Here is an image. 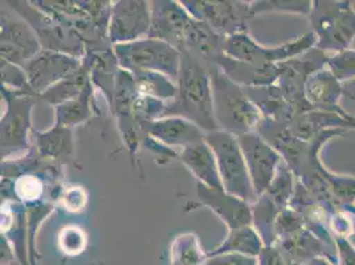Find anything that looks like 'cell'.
<instances>
[{
  "label": "cell",
  "instance_id": "cell-1",
  "mask_svg": "<svg viewBox=\"0 0 355 265\" xmlns=\"http://www.w3.org/2000/svg\"><path fill=\"white\" fill-rule=\"evenodd\" d=\"M175 97L166 103L162 117H180L195 123L205 134L218 130L208 68L191 53L180 52Z\"/></svg>",
  "mask_w": 355,
  "mask_h": 265
},
{
  "label": "cell",
  "instance_id": "cell-2",
  "mask_svg": "<svg viewBox=\"0 0 355 265\" xmlns=\"http://www.w3.org/2000/svg\"><path fill=\"white\" fill-rule=\"evenodd\" d=\"M212 110L218 130L234 137L256 132L263 116L248 99L244 88L232 83L212 62H207Z\"/></svg>",
  "mask_w": 355,
  "mask_h": 265
},
{
  "label": "cell",
  "instance_id": "cell-3",
  "mask_svg": "<svg viewBox=\"0 0 355 265\" xmlns=\"http://www.w3.org/2000/svg\"><path fill=\"white\" fill-rule=\"evenodd\" d=\"M6 110L0 117V163L17 160L31 150L32 109L36 97L26 92L0 88Z\"/></svg>",
  "mask_w": 355,
  "mask_h": 265
},
{
  "label": "cell",
  "instance_id": "cell-4",
  "mask_svg": "<svg viewBox=\"0 0 355 265\" xmlns=\"http://www.w3.org/2000/svg\"><path fill=\"white\" fill-rule=\"evenodd\" d=\"M311 32L321 52H342L350 49L354 40V11L350 1H311Z\"/></svg>",
  "mask_w": 355,
  "mask_h": 265
},
{
  "label": "cell",
  "instance_id": "cell-5",
  "mask_svg": "<svg viewBox=\"0 0 355 265\" xmlns=\"http://www.w3.org/2000/svg\"><path fill=\"white\" fill-rule=\"evenodd\" d=\"M7 4L27 22L42 49L65 53L77 59L85 58V44L71 26L42 11L32 1H8Z\"/></svg>",
  "mask_w": 355,
  "mask_h": 265
},
{
  "label": "cell",
  "instance_id": "cell-6",
  "mask_svg": "<svg viewBox=\"0 0 355 265\" xmlns=\"http://www.w3.org/2000/svg\"><path fill=\"white\" fill-rule=\"evenodd\" d=\"M113 56L122 71L157 72L177 80L180 52L164 42L145 37L132 43L113 45Z\"/></svg>",
  "mask_w": 355,
  "mask_h": 265
},
{
  "label": "cell",
  "instance_id": "cell-7",
  "mask_svg": "<svg viewBox=\"0 0 355 265\" xmlns=\"http://www.w3.org/2000/svg\"><path fill=\"white\" fill-rule=\"evenodd\" d=\"M205 142L215 155L223 190L252 205L257 196L252 189L251 179L236 137L215 130L205 134Z\"/></svg>",
  "mask_w": 355,
  "mask_h": 265
},
{
  "label": "cell",
  "instance_id": "cell-8",
  "mask_svg": "<svg viewBox=\"0 0 355 265\" xmlns=\"http://www.w3.org/2000/svg\"><path fill=\"white\" fill-rule=\"evenodd\" d=\"M315 36L306 32L301 37L284 43L279 46H263L247 32H239L225 37L223 53L231 59L250 64H280L286 60L295 59L315 46Z\"/></svg>",
  "mask_w": 355,
  "mask_h": 265
},
{
  "label": "cell",
  "instance_id": "cell-9",
  "mask_svg": "<svg viewBox=\"0 0 355 265\" xmlns=\"http://www.w3.org/2000/svg\"><path fill=\"white\" fill-rule=\"evenodd\" d=\"M179 3L193 19L203 22L223 37L247 32V23L251 19L250 3L214 0H182Z\"/></svg>",
  "mask_w": 355,
  "mask_h": 265
},
{
  "label": "cell",
  "instance_id": "cell-10",
  "mask_svg": "<svg viewBox=\"0 0 355 265\" xmlns=\"http://www.w3.org/2000/svg\"><path fill=\"white\" fill-rule=\"evenodd\" d=\"M326 53L317 48H311L304 55L277 64L279 77L276 87L280 89L286 101L297 114L311 110L304 97V85L311 74L325 68Z\"/></svg>",
  "mask_w": 355,
  "mask_h": 265
},
{
  "label": "cell",
  "instance_id": "cell-11",
  "mask_svg": "<svg viewBox=\"0 0 355 265\" xmlns=\"http://www.w3.org/2000/svg\"><path fill=\"white\" fill-rule=\"evenodd\" d=\"M83 59L40 49L32 59L23 65L28 90L32 96H39L61 80L80 69Z\"/></svg>",
  "mask_w": 355,
  "mask_h": 265
},
{
  "label": "cell",
  "instance_id": "cell-12",
  "mask_svg": "<svg viewBox=\"0 0 355 265\" xmlns=\"http://www.w3.org/2000/svg\"><path fill=\"white\" fill-rule=\"evenodd\" d=\"M150 3L144 0H121L110 6L107 40L110 44L132 43L148 37Z\"/></svg>",
  "mask_w": 355,
  "mask_h": 265
},
{
  "label": "cell",
  "instance_id": "cell-13",
  "mask_svg": "<svg viewBox=\"0 0 355 265\" xmlns=\"http://www.w3.org/2000/svg\"><path fill=\"white\" fill-rule=\"evenodd\" d=\"M236 139L251 179L252 189L256 196H260L266 194L275 177L282 161V155L256 132L243 134Z\"/></svg>",
  "mask_w": 355,
  "mask_h": 265
},
{
  "label": "cell",
  "instance_id": "cell-14",
  "mask_svg": "<svg viewBox=\"0 0 355 265\" xmlns=\"http://www.w3.org/2000/svg\"><path fill=\"white\" fill-rule=\"evenodd\" d=\"M40 49L37 37L27 22L10 7H0V58L23 68Z\"/></svg>",
  "mask_w": 355,
  "mask_h": 265
},
{
  "label": "cell",
  "instance_id": "cell-15",
  "mask_svg": "<svg viewBox=\"0 0 355 265\" xmlns=\"http://www.w3.org/2000/svg\"><path fill=\"white\" fill-rule=\"evenodd\" d=\"M191 20L193 17L187 14L179 1H151L148 37L164 42L182 52L184 36Z\"/></svg>",
  "mask_w": 355,
  "mask_h": 265
},
{
  "label": "cell",
  "instance_id": "cell-16",
  "mask_svg": "<svg viewBox=\"0 0 355 265\" xmlns=\"http://www.w3.org/2000/svg\"><path fill=\"white\" fill-rule=\"evenodd\" d=\"M285 265H302L311 259L324 256L337 264L336 250L329 248L305 227L295 234L279 239L275 246Z\"/></svg>",
  "mask_w": 355,
  "mask_h": 265
},
{
  "label": "cell",
  "instance_id": "cell-17",
  "mask_svg": "<svg viewBox=\"0 0 355 265\" xmlns=\"http://www.w3.org/2000/svg\"><path fill=\"white\" fill-rule=\"evenodd\" d=\"M196 192L200 203L214 211L224 221L228 231L244 225H251V207L247 202L224 190L208 189L199 182L196 186Z\"/></svg>",
  "mask_w": 355,
  "mask_h": 265
},
{
  "label": "cell",
  "instance_id": "cell-18",
  "mask_svg": "<svg viewBox=\"0 0 355 265\" xmlns=\"http://www.w3.org/2000/svg\"><path fill=\"white\" fill-rule=\"evenodd\" d=\"M211 62L215 64L224 76H227L232 83L241 88H260L275 85L279 77L277 64H250L231 59L224 53L214 58Z\"/></svg>",
  "mask_w": 355,
  "mask_h": 265
},
{
  "label": "cell",
  "instance_id": "cell-19",
  "mask_svg": "<svg viewBox=\"0 0 355 265\" xmlns=\"http://www.w3.org/2000/svg\"><path fill=\"white\" fill-rule=\"evenodd\" d=\"M139 130L164 146L187 148L205 139V132L195 123L180 117H161L141 125Z\"/></svg>",
  "mask_w": 355,
  "mask_h": 265
},
{
  "label": "cell",
  "instance_id": "cell-20",
  "mask_svg": "<svg viewBox=\"0 0 355 265\" xmlns=\"http://www.w3.org/2000/svg\"><path fill=\"white\" fill-rule=\"evenodd\" d=\"M342 93V84L326 67L311 74L304 85V97L311 110L349 116L340 106Z\"/></svg>",
  "mask_w": 355,
  "mask_h": 265
},
{
  "label": "cell",
  "instance_id": "cell-21",
  "mask_svg": "<svg viewBox=\"0 0 355 265\" xmlns=\"http://www.w3.org/2000/svg\"><path fill=\"white\" fill-rule=\"evenodd\" d=\"M354 128L353 116H340L337 113L309 110L297 114L286 123V129L297 139L311 142L317 135L329 129H352Z\"/></svg>",
  "mask_w": 355,
  "mask_h": 265
},
{
  "label": "cell",
  "instance_id": "cell-22",
  "mask_svg": "<svg viewBox=\"0 0 355 265\" xmlns=\"http://www.w3.org/2000/svg\"><path fill=\"white\" fill-rule=\"evenodd\" d=\"M31 150L43 161L61 164L73 157V130L53 125L46 132H31Z\"/></svg>",
  "mask_w": 355,
  "mask_h": 265
},
{
  "label": "cell",
  "instance_id": "cell-23",
  "mask_svg": "<svg viewBox=\"0 0 355 265\" xmlns=\"http://www.w3.org/2000/svg\"><path fill=\"white\" fill-rule=\"evenodd\" d=\"M179 158L193 173V177L199 180V183L205 185L208 189L223 190L215 155L205 139L183 148Z\"/></svg>",
  "mask_w": 355,
  "mask_h": 265
},
{
  "label": "cell",
  "instance_id": "cell-24",
  "mask_svg": "<svg viewBox=\"0 0 355 265\" xmlns=\"http://www.w3.org/2000/svg\"><path fill=\"white\" fill-rule=\"evenodd\" d=\"M244 90L264 119L279 123H288L296 116L295 109L286 101L282 90L276 85L244 88Z\"/></svg>",
  "mask_w": 355,
  "mask_h": 265
},
{
  "label": "cell",
  "instance_id": "cell-25",
  "mask_svg": "<svg viewBox=\"0 0 355 265\" xmlns=\"http://www.w3.org/2000/svg\"><path fill=\"white\" fill-rule=\"evenodd\" d=\"M89 80H90V60L88 55H85V58L83 59V64L77 72L61 80L53 87L46 89L42 94L36 96V101H43L55 108L60 103H67L74 97H77L81 93V90L85 88Z\"/></svg>",
  "mask_w": 355,
  "mask_h": 265
},
{
  "label": "cell",
  "instance_id": "cell-26",
  "mask_svg": "<svg viewBox=\"0 0 355 265\" xmlns=\"http://www.w3.org/2000/svg\"><path fill=\"white\" fill-rule=\"evenodd\" d=\"M93 84L89 80L81 93L67 103L55 106V125L73 129L93 116Z\"/></svg>",
  "mask_w": 355,
  "mask_h": 265
},
{
  "label": "cell",
  "instance_id": "cell-27",
  "mask_svg": "<svg viewBox=\"0 0 355 265\" xmlns=\"http://www.w3.org/2000/svg\"><path fill=\"white\" fill-rule=\"evenodd\" d=\"M263 248V240L254 231V228L252 225H244L235 230H230L228 235L225 236L222 243L216 248L207 252V256L209 257L222 253H240L257 259Z\"/></svg>",
  "mask_w": 355,
  "mask_h": 265
},
{
  "label": "cell",
  "instance_id": "cell-28",
  "mask_svg": "<svg viewBox=\"0 0 355 265\" xmlns=\"http://www.w3.org/2000/svg\"><path fill=\"white\" fill-rule=\"evenodd\" d=\"M251 207V225L263 240L264 247H272L276 243L275 235V221L277 214L282 211L276 206L270 198L263 194L256 198V200L250 205Z\"/></svg>",
  "mask_w": 355,
  "mask_h": 265
},
{
  "label": "cell",
  "instance_id": "cell-29",
  "mask_svg": "<svg viewBox=\"0 0 355 265\" xmlns=\"http://www.w3.org/2000/svg\"><path fill=\"white\" fill-rule=\"evenodd\" d=\"M132 74L134 88L139 96L157 99L170 103L177 93V85L164 74L157 72H134Z\"/></svg>",
  "mask_w": 355,
  "mask_h": 265
},
{
  "label": "cell",
  "instance_id": "cell-30",
  "mask_svg": "<svg viewBox=\"0 0 355 265\" xmlns=\"http://www.w3.org/2000/svg\"><path fill=\"white\" fill-rule=\"evenodd\" d=\"M207 259V252L193 232L180 234L171 243L168 265H202Z\"/></svg>",
  "mask_w": 355,
  "mask_h": 265
},
{
  "label": "cell",
  "instance_id": "cell-31",
  "mask_svg": "<svg viewBox=\"0 0 355 265\" xmlns=\"http://www.w3.org/2000/svg\"><path fill=\"white\" fill-rule=\"evenodd\" d=\"M295 176L286 163L282 161L266 194L280 210L286 208L295 191Z\"/></svg>",
  "mask_w": 355,
  "mask_h": 265
},
{
  "label": "cell",
  "instance_id": "cell-32",
  "mask_svg": "<svg viewBox=\"0 0 355 265\" xmlns=\"http://www.w3.org/2000/svg\"><path fill=\"white\" fill-rule=\"evenodd\" d=\"M58 246L65 256H78L88 247V236L78 225H65L60 230Z\"/></svg>",
  "mask_w": 355,
  "mask_h": 265
},
{
  "label": "cell",
  "instance_id": "cell-33",
  "mask_svg": "<svg viewBox=\"0 0 355 265\" xmlns=\"http://www.w3.org/2000/svg\"><path fill=\"white\" fill-rule=\"evenodd\" d=\"M164 108H166L164 101L137 94L130 106V113L134 121L141 128V125L144 123H148L154 119L162 117Z\"/></svg>",
  "mask_w": 355,
  "mask_h": 265
},
{
  "label": "cell",
  "instance_id": "cell-34",
  "mask_svg": "<svg viewBox=\"0 0 355 265\" xmlns=\"http://www.w3.org/2000/svg\"><path fill=\"white\" fill-rule=\"evenodd\" d=\"M354 49L352 48L342 52L326 55L325 67L342 84L343 81H350L354 78Z\"/></svg>",
  "mask_w": 355,
  "mask_h": 265
},
{
  "label": "cell",
  "instance_id": "cell-35",
  "mask_svg": "<svg viewBox=\"0 0 355 265\" xmlns=\"http://www.w3.org/2000/svg\"><path fill=\"white\" fill-rule=\"evenodd\" d=\"M311 1H250V14L253 17L261 12H296L302 15L309 16L311 14Z\"/></svg>",
  "mask_w": 355,
  "mask_h": 265
},
{
  "label": "cell",
  "instance_id": "cell-36",
  "mask_svg": "<svg viewBox=\"0 0 355 265\" xmlns=\"http://www.w3.org/2000/svg\"><path fill=\"white\" fill-rule=\"evenodd\" d=\"M0 88L30 93L23 68L3 58H0Z\"/></svg>",
  "mask_w": 355,
  "mask_h": 265
},
{
  "label": "cell",
  "instance_id": "cell-37",
  "mask_svg": "<svg viewBox=\"0 0 355 265\" xmlns=\"http://www.w3.org/2000/svg\"><path fill=\"white\" fill-rule=\"evenodd\" d=\"M301 228H304V221L300 216V214H297L295 210H292L289 207L284 208L277 214V218L275 221L276 241L282 237L295 234Z\"/></svg>",
  "mask_w": 355,
  "mask_h": 265
},
{
  "label": "cell",
  "instance_id": "cell-38",
  "mask_svg": "<svg viewBox=\"0 0 355 265\" xmlns=\"http://www.w3.org/2000/svg\"><path fill=\"white\" fill-rule=\"evenodd\" d=\"M59 202L67 211L80 212L88 205V192L81 186H69L62 189Z\"/></svg>",
  "mask_w": 355,
  "mask_h": 265
},
{
  "label": "cell",
  "instance_id": "cell-39",
  "mask_svg": "<svg viewBox=\"0 0 355 265\" xmlns=\"http://www.w3.org/2000/svg\"><path fill=\"white\" fill-rule=\"evenodd\" d=\"M352 214L353 212L345 210H334L329 221L330 234L350 239V236L354 234V219L352 218Z\"/></svg>",
  "mask_w": 355,
  "mask_h": 265
},
{
  "label": "cell",
  "instance_id": "cell-40",
  "mask_svg": "<svg viewBox=\"0 0 355 265\" xmlns=\"http://www.w3.org/2000/svg\"><path fill=\"white\" fill-rule=\"evenodd\" d=\"M202 265H257V259L240 253H222L209 256Z\"/></svg>",
  "mask_w": 355,
  "mask_h": 265
},
{
  "label": "cell",
  "instance_id": "cell-41",
  "mask_svg": "<svg viewBox=\"0 0 355 265\" xmlns=\"http://www.w3.org/2000/svg\"><path fill=\"white\" fill-rule=\"evenodd\" d=\"M334 247H336V257L337 265H355L354 246L350 239L333 236Z\"/></svg>",
  "mask_w": 355,
  "mask_h": 265
},
{
  "label": "cell",
  "instance_id": "cell-42",
  "mask_svg": "<svg viewBox=\"0 0 355 265\" xmlns=\"http://www.w3.org/2000/svg\"><path fill=\"white\" fill-rule=\"evenodd\" d=\"M257 265H285L276 247H264L257 256Z\"/></svg>",
  "mask_w": 355,
  "mask_h": 265
},
{
  "label": "cell",
  "instance_id": "cell-43",
  "mask_svg": "<svg viewBox=\"0 0 355 265\" xmlns=\"http://www.w3.org/2000/svg\"><path fill=\"white\" fill-rule=\"evenodd\" d=\"M15 259L14 250L8 239L0 234V265H10Z\"/></svg>",
  "mask_w": 355,
  "mask_h": 265
},
{
  "label": "cell",
  "instance_id": "cell-44",
  "mask_svg": "<svg viewBox=\"0 0 355 265\" xmlns=\"http://www.w3.org/2000/svg\"><path fill=\"white\" fill-rule=\"evenodd\" d=\"M302 265H337L336 263H333L331 260H329V259H326L324 256H318V257H314V259H311L309 262H306L305 264Z\"/></svg>",
  "mask_w": 355,
  "mask_h": 265
},
{
  "label": "cell",
  "instance_id": "cell-45",
  "mask_svg": "<svg viewBox=\"0 0 355 265\" xmlns=\"http://www.w3.org/2000/svg\"><path fill=\"white\" fill-rule=\"evenodd\" d=\"M1 114H3V99L0 97V117H1Z\"/></svg>",
  "mask_w": 355,
  "mask_h": 265
}]
</instances>
